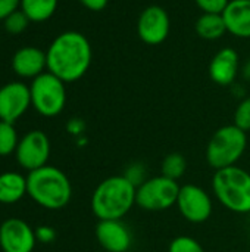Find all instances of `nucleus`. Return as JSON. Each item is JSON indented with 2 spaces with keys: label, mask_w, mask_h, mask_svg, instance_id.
Wrapping results in <instances>:
<instances>
[{
  "label": "nucleus",
  "mask_w": 250,
  "mask_h": 252,
  "mask_svg": "<svg viewBox=\"0 0 250 252\" xmlns=\"http://www.w3.org/2000/svg\"><path fill=\"white\" fill-rule=\"evenodd\" d=\"M212 190L220 204L231 213H250L249 171L237 165L217 170L212 177Z\"/></svg>",
  "instance_id": "obj_4"
},
{
  "label": "nucleus",
  "mask_w": 250,
  "mask_h": 252,
  "mask_svg": "<svg viewBox=\"0 0 250 252\" xmlns=\"http://www.w3.org/2000/svg\"><path fill=\"white\" fill-rule=\"evenodd\" d=\"M50 158V140L41 130H31L19 139L15 159L21 168L29 171L47 165Z\"/></svg>",
  "instance_id": "obj_8"
},
{
  "label": "nucleus",
  "mask_w": 250,
  "mask_h": 252,
  "mask_svg": "<svg viewBox=\"0 0 250 252\" xmlns=\"http://www.w3.org/2000/svg\"><path fill=\"white\" fill-rule=\"evenodd\" d=\"M177 207L181 216L193 224L205 223L214 211L211 195L197 185H184L180 188Z\"/></svg>",
  "instance_id": "obj_9"
},
{
  "label": "nucleus",
  "mask_w": 250,
  "mask_h": 252,
  "mask_svg": "<svg viewBox=\"0 0 250 252\" xmlns=\"http://www.w3.org/2000/svg\"><path fill=\"white\" fill-rule=\"evenodd\" d=\"M47 71L63 83H74L85 75L91 65V46L78 31L60 32L46 50Z\"/></svg>",
  "instance_id": "obj_1"
},
{
  "label": "nucleus",
  "mask_w": 250,
  "mask_h": 252,
  "mask_svg": "<svg viewBox=\"0 0 250 252\" xmlns=\"http://www.w3.org/2000/svg\"><path fill=\"white\" fill-rule=\"evenodd\" d=\"M234 124L243 131L250 130V96L243 99L237 105L236 112H234Z\"/></svg>",
  "instance_id": "obj_24"
},
{
  "label": "nucleus",
  "mask_w": 250,
  "mask_h": 252,
  "mask_svg": "<svg viewBox=\"0 0 250 252\" xmlns=\"http://www.w3.org/2000/svg\"><path fill=\"white\" fill-rule=\"evenodd\" d=\"M196 32L205 40H218L227 32L222 13H202L196 21Z\"/></svg>",
  "instance_id": "obj_18"
},
{
  "label": "nucleus",
  "mask_w": 250,
  "mask_h": 252,
  "mask_svg": "<svg viewBox=\"0 0 250 252\" xmlns=\"http://www.w3.org/2000/svg\"><path fill=\"white\" fill-rule=\"evenodd\" d=\"M169 16L168 12L158 4L147 6L139 16L137 34L141 41L150 46L161 44L169 34Z\"/></svg>",
  "instance_id": "obj_11"
},
{
  "label": "nucleus",
  "mask_w": 250,
  "mask_h": 252,
  "mask_svg": "<svg viewBox=\"0 0 250 252\" xmlns=\"http://www.w3.org/2000/svg\"><path fill=\"white\" fill-rule=\"evenodd\" d=\"M35 239L41 244H52L56 239V230L50 226H38L35 229Z\"/></svg>",
  "instance_id": "obj_27"
},
{
  "label": "nucleus",
  "mask_w": 250,
  "mask_h": 252,
  "mask_svg": "<svg viewBox=\"0 0 250 252\" xmlns=\"http://www.w3.org/2000/svg\"><path fill=\"white\" fill-rule=\"evenodd\" d=\"M31 106L29 86L12 81L0 87V121L15 124Z\"/></svg>",
  "instance_id": "obj_10"
},
{
  "label": "nucleus",
  "mask_w": 250,
  "mask_h": 252,
  "mask_svg": "<svg viewBox=\"0 0 250 252\" xmlns=\"http://www.w3.org/2000/svg\"><path fill=\"white\" fill-rule=\"evenodd\" d=\"M137 188L124 176L102 180L91 195V211L100 220H122L136 205Z\"/></svg>",
  "instance_id": "obj_2"
},
{
  "label": "nucleus",
  "mask_w": 250,
  "mask_h": 252,
  "mask_svg": "<svg viewBox=\"0 0 250 252\" xmlns=\"http://www.w3.org/2000/svg\"><path fill=\"white\" fill-rule=\"evenodd\" d=\"M108 1L109 0H80V3L87 7L88 10H93V12H100L103 10L106 6H108Z\"/></svg>",
  "instance_id": "obj_29"
},
{
  "label": "nucleus",
  "mask_w": 250,
  "mask_h": 252,
  "mask_svg": "<svg viewBox=\"0 0 250 252\" xmlns=\"http://www.w3.org/2000/svg\"><path fill=\"white\" fill-rule=\"evenodd\" d=\"M186 170H187V161L178 152L169 154V155H167L162 159L161 174L165 176V177H168V179H172V180H177L178 182L184 176Z\"/></svg>",
  "instance_id": "obj_20"
},
{
  "label": "nucleus",
  "mask_w": 250,
  "mask_h": 252,
  "mask_svg": "<svg viewBox=\"0 0 250 252\" xmlns=\"http://www.w3.org/2000/svg\"><path fill=\"white\" fill-rule=\"evenodd\" d=\"M29 22L31 21L28 19V16L21 9H18L13 13H10L6 19H3V27L9 34L18 35V34H22L27 30Z\"/></svg>",
  "instance_id": "obj_22"
},
{
  "label": "nucleus",
  "mask_w": 250,
  "mask_h": 252,
  "mask_svg": "<svg viewBox=\"0 0 250 252\" xmlns=\"http://www.w3.org/2000/svg\"><path fill=\"white\" fill-rule=\"evenodd\" d=\"M18 9H21V0H0V21L6 19Z\"/></svg>",
  "instance_id": "obj_28"
},
{
  "label": "nucleus",
  "mask_w": 250,
  "mask_h": 252,
  "mask_svg": "<svg viewBox=\"0 0 250 252\" xmlns=\"http://www.w3.org/2000/svg\"><path fill=\"white\" fill-rule=\"evenodd\" d=\"M28 195L27 177L16 171L0 174V205H13Z\"/></svg>",
  "instance_id": "obj_17"
},
{
  "label": "nucleus",
  "mask_w": 250,
  "mask_h": 252,
  "mask_svg": "<svg viewBox=\"0 0 250 252\" xmlns=\"http://www.w3.org/2000/svg\"><path fill=\"white\" fill-rule=\"evenodd\" d=\"M65 84L49 71L35 77L29 84L31 106L46 118L59 115L66 105Z\"/></svg>",
  "instance_id": "obj_6"
},
{
  "label": "nucleus",
  "mask_w": 250,
  "mask_h": 252,
  "mask_svg": "<svg viewBox=\"0 0 250 252\" xmlns=\"http://www.w3.org/2000/svg\"><path fill=\"white\" fill-rule=\"evenodd\" d=\"M168 252H205V250L192 236H177L171 241Z\"/></svg>",
  "instance_id": "obj_23"
},
{
  "label": "nucleus",
  "mask_w": 250,
  "mask_h": 252,
  "mask_svg": "<svg viewBox=\"0 0 250 252\" xmlns=\"http://www.w3.org/2000/svg\"><path fill=\"white\" fill-rule=\"evenodd\" d=\"M180 185L165 176L150 177L143 182L136 192V205L146 211H164L177 205Z\"/></svg>",
  "instance_id": "obj_7"
},
{
  "label": "nucleus",
  "mask_w": 250,
  "mask_h": 252,
  "mask_svg": "<svg viewBox=\"0 0 250 252\" xmlns=\"http://www.w3.org/2000/svg\"><path fill=\"white\" fill-rule=\"evenodd\" d=\"M239 74V53L231 47L221 49L209 63V77L218 86H230Z\"/></svg>",
  "instance_id": "obj_15"
},
{
  "label": "nucleus",
  "mask_w": 250,
  "mask_h": 252,
  "mask_svg": "<svg viewBox=\"0 0 250 252\" xmlns=\"http://www.w3.org/2000/svg\"><path fill=\"white\" fill-rule=\"evenodd\" d=\"M100 252H106V251H100Z\"/></svg>",
  "instance_id": "obj_31"
},
{
  "label": "nucleus",
  "mask_w": 250,
  "mask_h": 252,
  "mask_svg": "<svg viewBox=\"0 0 250 252\" xmlns=\"http://www.w3.org/2000/svg\"><path fill=\"white\" fill-rule=\"evenodd\" d=\"M35 244V230L27 221L13 217L0 224L1 252H32Z\"/></svg>",
  "instance_id": "obj_12"
},
{
  "label": "nucleus",
  "mask_w": 250,
  "mask_h": 252,
  "mask_svg": "<svg viewBox=\"0 0 250 252\" xmlns=\"http://www.w3.org/2000/svg\"><path fill=\"white\" fill-rule=\"evenodd\" d=\"M12 69L21 78L34 80L47 71L46 52L35 46H24L18 49L12 58Z\"/></svg>",
  "instance_id": "obj_14"
},
{
  "label": "nucleus",
  "mask_w": 250,
  "mask_h": 252,
  "mask_svg": "<svg viewBox=\"0 0 250 252\" xmlns=\"http://www.w3.org/2000/svg\"><path fill=\"white\" fill-rule=\"evenodd\" d=\"M96 239L106 252H128L133 235L122 220H100L96 226Z\"/></svg>",
  "instance_id": "obj_13"
},
{
  "label": "nucleus",
  "mask_w": 250,
  "mask_h": 252,
  "mask_svg": "<svg viewBox=\"0 0 250 252\" xmlns=\"http://www.w3.org/2000/svg\"><path fill=\"white\" fill-rule=\"evenodd\" d=\"M28 196L41 208L62 210L72 198V185L68 176L53 165H44L27 176Z\"/></svg>",
  "instance_id": "obj_3"
},
{
  "label": "nucleus",
  "mask_w": 250,
  "mask_h": 252,
  "mask_svg": "<svg viewBox=\"0 0 250 252\" xmlns=\"http://www.w3.org/2000/svg\"><path fill=\"white\" fill-rule=\"evenodd\" d=\"M128 182H131L136 188H139L143 182L147 180L146 177V168L143 164H139V162H134L131 165L127 167L125 170V174H122Z\"/></svg>",
  "instance_id": "obj_25"
},
{
  "label": "nucleus",
  "mask_w": 250,
  "mask_h": 252,
  "mask_svg": "<svg viewBox=\"0 0 250 252\" xmlns=\"http://www.w3.org/2000/svg\"><path fill=\"white\" fill-rule=\"evenodd\" d=\"M84 128H85L84 123H83L81 120H78V118L71 120V121L68 123V126H66V130H68L71 134H74V136H81L83 131H84Z\"/></svg>",
  "instance_id": "obj_30"
},
{
  "label": "nucleus",
  "mask_w": 250,
  "mask_h": 252,
  "mask_svg": "<svg viewBox=\"0 0 250 252\" xmlns=\"http://www.w3.org/2000/svg\"><path fill=\"white\" fill-rule=\"evenodd\" d=\"M222 18L227 32L239 38H250V0H230Z\"/></svg>",
  "instance_id": "obj_16"
},
{
  "label": "nucleus",
  "mask_w": 250,
  "mask_h": 252,
  "mask_svg": "<svg viewBox=\"0 0 250 252\" xmlns=\"http://www.w3.org/2000/svg\"><path fill=\"white\" fill-rule=\"evenodd\" d=\"M19 137L15 124L0 121V157L15 155Z\"/></svg>",
  "instance_id": "obj_21"
},
{
  "label": "nucleus",
  "mask_w": 250,
  "mask_h": 252,
  "mask_svg": "<svg viewBox=\"0 0 250 252\" xmlns=\"http://www.w3.org/2000/svg\"><path fill=\"white\" fill-rule=\"evenodd\" d=\"M248 146V134L236 124L218 128L206 146V161L217 171L233 167L243 157Z\"/></svg>",
  "instance_id": "obj_5"
},
{
  "label": "nucleus",
  "mask_w": 250,
  "mask_h": 252,
  "mask_svg": "<svg viewBox=\"0 0 250 252\" xmlns=\"http://www.w3.org/2000/svg\"><path fill=\"white\" fill-rule=\"evenodd\" d=\"M57 9V0H21V10L31 22L50 19Z\"/></svg>",
  "instance_id": "obj_19"
},
{
  "label": "nucleus",
  "mask_w": 250,
  "mask_h": 252,
  "mask_svg": "<svg viewBox=\"0 0 250 252\" xmlns=\"http://www.w3.org/2000/svg\"><path fill=\"white\" fill-rule=\"evenodd\" d=\"M203 13H222L230 0H194Z\"/></svg>",
  "instance_id": "obj_26"
}]
</instances>
